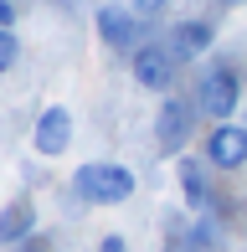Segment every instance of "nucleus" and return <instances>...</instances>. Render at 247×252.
Listing matches in <instances>:
<instances>
[{
    "label": "nucleus",
    "instance_id": "f257e3e1",
    "mask_svg": "<svg viewBox=\"0 0 247 252\" xmlns=\"http://www.w3.org/2000/svg\"><path fill=\"white\" fill-rule=\"evenodd\" d=\"M72 190L83 206H124L139 190V175L119 159H88V165L72 170Z\"/></svg>",
    "mask_w": 247,
    "mask_h": 252
},
{
    "label": "nucleus",
    "instance_id": "f03ea898",
    "mask_svg": "<svg viewBox=\"0 0 247 252\" xmlns=\"http://www.w3.org/2000/svg\"><path fill=\"white\" fill-rule=\"evenodd\" d=\"M190 103H196L201 119L227 124L232 113L242 108V72L232 62H206L196 72V88H190Z\"/></svg>",
    "mask_w": 247,
    "mask_h": 252
},
{
    "label": "nucleus",
    "instance_id": "7ed1b4c3",
    "mask_svg": "<svg viewBox=\"0 0 247 252\" xmlns=\"http://www.w3.org/2000/svg\"><path fill=\"white\" fill-rule=\"evenodd\" d=\"M129 72H134V83H139L144 93H170L175 77H181V57L165 47L160 36H150V41H139V47L129 52Z\"/></svg>",
    "mask_w": 247,
    "mask_h": 252
},
{
    "label": "nucleus",
    "instance_id": "20e7f679",
    "mask_svg": "<svg viewBox=\"0 0 247 252\" xmlns=\"http://www.w3.org/2000/svg\"><path fill=\"white\" fill-rule=\"evenodd\" d=\"M196 119H201V113H196L190 98L165 93L160 108H154V150H160V155H181L190 144V134H196Z\"/></svg>",
    "mask_w": 247,
    "mask_h": 252
},
{
    "label": "nucleus",
    "instance_id": "39448f33",
    "mask_svg": "<svg viewBox=\"0 0 247 252\" xmlns=\"http://www.w3.org/2000/svg\"><path fill=\"white\" fill-rule=\"evenodd\" d=\"M93 26H98V41H103L108 52H134L139 41H150V36H144V26H150V21L134 16V10L119 5V0H108V5L93 10Z\"/></svg>",
    "mask_w": 247,
    "mask_h": 252
},
{
    "label": "nucleus",
    "instance_id": "423d86ee",
    "mask_svg": "<svg viewBox=\"0 0 247 252\" xmlns=\"http://www.w3.org/2000/svg\"><path fill=\"white\" fill-rule=\"evenodd\" d=\"M72 134H77V119L67 103H47V108L36 113V124H31V150L41 159H62L72 150Z\"/></svg>",
    "mask_w": 247,
    "mask_h": 252
},
{
    "label": "nucleus",
    "instance_id": "0eeeda50",
    "mask_svg": "<svg viewBox=\"0 0 247 252\" xmlns=\"http://www.w3.org/2000/svg\"><path fill=\"white\" fill-rule=\"evenodd\" d=\"M201 159L211 170H242L247 165V124H211V134L201 139Z\"/></svg>",
    "mask_w": 247,
    "mask_h": 252
},
{
    "label": "nucleus",
    "instance_id": "6e6552de",
    "mask_svg": "<svg viewBox=\"0 0 247 252\" xmlns=\"http://www.w3.org/2000/svg\"><path fill=\"white\" fill-rule=\"evenodd\" d=\"M165 47L181 57V67H185V62H201V57L216 47V21H206V16H185V21H175L170 36H165Z\"/></svg>",
    "mask_w": 247,
    "mask_h": 252
},
{
    "label": "nucleus",
    "instance_id": "1a4fd4ad",
    "mask_svg": "<svg viewBox=\"0 0 247 252\" xmlns=\"http://www.w3.org/2000/svg\"><path fill=\"white\" fill-rule=\"evenodd\" d=\"M175 175H181L185 206H190L196 216H211V211H216V196H211V180H206V170H201V159H185V155H181V165H175Z\"/></svg>",
    "mask_w": 247,
    "mask_h": 252
},
{
    "label": "nucleus",
    "instance_id": "9d476101",
    "mask_svg": "<svg viewBox=\"0 0 247 252\" xmlns=\"http://www.w3.org/2000/svg\"><path fill=\"white\" fill-rule=\"evenodd\" d=\"M36 232V206H31L26 196H16L0 211V247H16V242H26V237Z\"/></svg>",
    "mask_w": 247,
    "mask_h": 252
},
{
    "label": "nucleus",
    "instance_id": "9b49d317",
    "mask_svg": "<svg viewBox=\"0 0 247 252\" xmlns=\"http://www.w3.org/2000/svg\"><path fill=\"white\" fill-rule=\"evenodd\" d=\"M16 62H21V41H16V31H0V77H5Z\"/></svg>",
    "mask_w": 247,
    "mask_h": 252
},
{
    "label": "nucleus",
    "instance_id": "f8f14e48",
    "mask_svg": "<svg viewBox=\"0 0 247 252\" xmlns=\"http://www.w3.org/2000/svg\"><path fill=\"white\" fill-rule=\"evenodd\" d=\"M119 5H129L134 16H144V21H160L165 10H170V0H119Z\"/></svg>",
    "mask_w": 247,
    "mask_h": 252
},
{
    "label": "nucleus",
    "instance_id": "ddd939ff",
    "mask_svg": "<svg viewBox=\"0 0 247 252\" xmlns=\"http://www.w3.org/2000/svg\"><path fill=\"white\" fill-rule=\"evenodd\" d=\"M98 252H129V242H124V237H119V232H108V237H103V242H98Z\"/></svg>",
    "mask_w": 247,
    "mask_h": 252
},
{
    "label": "nucleus",
    "instance_id": "4468645a",
    "mask_svg": "<svg viewBox=\"0 0 247 252\" xmlns=\"http://www.w3.org/2000/svg\"><path fill=\"white\" fill-rule=\"evenodd\" d=\"M16 26V0H0V31Z\"/></svg>",
    "mask_w": 247,
    "mask_h": 252
},
{
    "label": "nucleus",
    "instance_id": "2eb2a0df",
    "mask_svg": "<svg viewBox=\"0 0 247 252\" xmlns=\"http://www.w3.org/2000/svg\"><path fill=\"white\" fill-rule=\"evenodd\" d=\"M216 10H237V5H247V0H211Z\"/></svg>",
    "mask_w": 247,
    "mask_h": 252
}]
</instances>
